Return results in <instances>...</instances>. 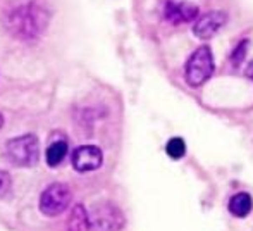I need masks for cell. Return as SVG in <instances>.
<instances>
[{
  "label": "cell",
  "mask_w": 253,
  "mask_h": 231,
  "mask_svg": "<svg viewBox=\"0 0 253 231\" xmlns=\"http://www.w3.org/2000/svg\"><path fill=\"white\" fill-rule=\"evenodd\" d=\"M2 126H3V116L0 114V128H2Z\"/></svg>",
  "instance_id": "cell-16"
},
{
  "label": "cell",
  "mask_w": 253,
  "mask_h": 231,
  "mask_svg": "<svg viewBox=\"0 0 253 231\" xmlns=\"http://www.w3.org/2000/svg\"><path fill=\"white\" fill-rule=\"evenodd\" d=\"M66 155H67V143L60 140V141H53L50 147L47 148L45 159H47V164L50 168H55V166H59L64 161Z\"/></svg>",
  "instance_id": "cell-11"
},
{
  "label": "cell",
  "mask_w": 253,
  "mask_h": 231,
  "mask_svg": "<svg viewBox=\"0 0 253 231\" xmlns=\"http://www.w3.org/2000/svg\"><path fill=\"white\" fill-rule=\"evenodd\" d=\"M245 73H247V76L250 78V80H253V60H252V62L247 66V69H245Z\"/></svg>",
  "instance_id": "cell-15"
},
{
  "label": "cell",
  "mask_w": 253,
  "mask_h": 231,
  "mask_svg": "<svg viewBox=\"0 0 253 231\" xmlns=\"http://www.w3.org/2000/svg\"><path fill=\"white\" fill-rule=\"evenodd\" d=\"M69 231H90V225H88V214L86 209L83 205H76L71 212L69 218Z\"/></svg>",
  "instance_id": "cell-10"
},
{
  "label": "cell",
  "mask_w": 253,
  "mask_h": 231,
  "mask_svg": "<svg viewBox=\"0 0 253 231\" xmlns=\"http://www.w3.org/2000/svg\"><path fill=\"white\" fill-rule=\"evenodd\" d=\"M47 24V12L37 3H24L17 7L9 17V26L21 38H35Z\"/></svg>",
  "instance_id": "cell-1"
},
{
  "label": "cell",
  "mask_w": 253,
  "mask_h": 231,
  "mask_svg": "<svg viewBox=\"0 0 253 231\" xmlns=\"http://www.w3.org/2000/svg\"><path fill=\"white\" fill-rule=\"evenodd\" d=\"M166 152L172 161H179L186 152V145H184L183 138H170L166 145Z\"/></svg>",
  "instance_id": "cell-12"
},
{
  "label": "cell",
  "mask_w": 253,
  "mask_h": 231,
  "mask_svg": "<svg viewBox=\"0 0 253 231\" xmlns=\"http://www.w3.org/2000/svg\"><path fill=\"white\" fill-rule=\"evenodd\" d=\"M253 207L252 197L248 193H236L229 200V212L236 218H247Z\"/></svg>",
  "instance_id": "cell-9"
},
{
  "label": "cell",
  "mask_w": 253,
  "mask_h": 231,
  "mask_svg": "<svg viewBox=\"0 0 253 231\" xmlns=\"http://www.w3.org/2000/svg\"><path fill=\"white\" fill-rule=\"evenodd\" d=\"M224 23H226V14L220 12V10H212V12L203 14L195 23L193 33L195 37L202 38V40H209L224 26Z\"/></svg>",
  "instance_id": "cell-7"
},
{
  "label": "cell",
  "mask_w": 253,
  "mask_h": 231,
  "mask_svg": "<svg viewBox=\"0 0 253 231\" xmlns=\"http://www.w3.org/2000/svg\"><path fill=\"white\" fill-rule=\"evenodd\" d=\"M71 190L64 183H53L43 190L40 197V212L48 218L62 214L71 204Z\"/></svg>",
  "instance_id": "cell-5"
},
{
  "label": "cell",
  "mask_w": 253,
  "mask_h": 231,
  "mask_svg": "<svg viewBox=\"0 0 253 231\" xmlns=\"http://www.w3.org/2000/svg\"><path fill=\"white\" fill-rule=\"evenodd\" d=\"M103 155L102 150L95 145H83L73 152V166L80 173L95 171L102 166Z\"/></svg>",
  "instance_id": "cell-6"
},
{
  "label": "cell",
  "mask_w": 253,
  "mask_h": 231,
  "mask_svg": "<svg viewBox=\"0 0 253 231\" xmlns=\"http://www.w3.org/2000/svg\"><path fill=\"white\" fill-rule=\"evenodd\" d=\"M213 74V57L209 47H200L191 54L184 67V78L190 87H202Z\"/></svg>",
  "instance_id": "cell-3"
},
{
  "label": "cell",
  "mask_w": 253,
  "mask_h": 231,
  "mask_svg": "<svg viewBox=\"0 0 253 231\" xmlns=\"http://www.w3.org/2000/svg\"><path fill=\"white\" fill-rule=\"evenodd\" d=\"M10 190V176L5 171H0V197L7 195Z\"/></svg>",
  "instance_id": "cell-14"
},
{
  "label": "cell",
  "mask_w": 253,
  "mask_h": 231,
  "mask_svg": "<svg viewBox=\"0 0 253 231\" xmlns=\"http://www.w3.org/2000/svg\"><path fill=\"white\" fill-rule=\"evenodd\" d=\"M5 155L12 164L21 168H30L38 162L40 157V145L35 135H23L12 138L5 145Z\"/></svg>",
  "instance_id": "cell-2"
},
{
  "label": "cell",
  "mask_w": 253,
  "mask_h": 231,
  "mask_svg": "<svg viewBox=\"0 0 253 231\" xmlns=\"http://www.w3.org/2000/svg\"><path fill=\"white\" fill-rule=\"evenodd\" d=\"M86 214L91 231H119L124 226L123 212L109 202L95 204Z\"/></svg>",
  "instance_id": "cell-4"
},
{
  "label": "cell",
  "mask_w": 253,
  "mask_h": 231,
  "mask_svg": "<svg viewBox=\"0 0 253 231\" xmlns=\"http://www.w3.org/2000/svg\"><path fill=\"white\" fill-rule=\"evenodd\" d=\"M247 45H248V42L245 40V42H241V44L238 45L236 48H234L233 55H231V59H233V64H234V66H238V64H240L241 60L245 59V55H247Z\"/></svg>",
  "instance_id": "cell-13"
},
{
  "label": "cell",
  "mask_w": 253,
  "mask_h": 231,
  "mask_svg": "<svg viewBox=\"0 0 253 231\" xmlns=\"http://www.w3.org/2000/svg\"><path fill=\"white\" fill-rule=\"evenodd\" d=\"M166 19L172 24L190 23L198 17V7L195 3H177L169 2L166 5Z\"/></svg>",
  "instance_id": "cell-8"
}]
</instances>
